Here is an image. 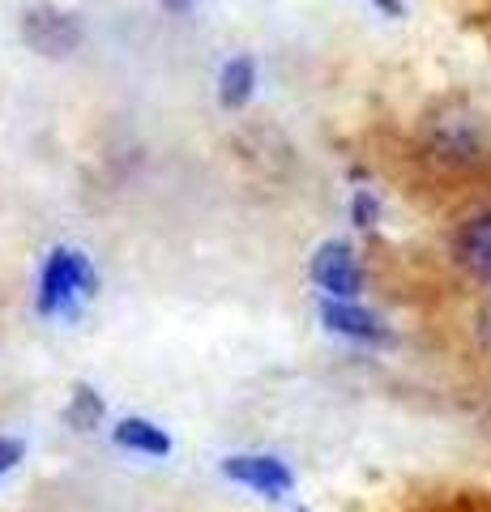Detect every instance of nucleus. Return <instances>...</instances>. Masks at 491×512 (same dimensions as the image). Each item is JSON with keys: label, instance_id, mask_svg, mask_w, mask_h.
<instances>
[{"label": "nucleus", "instance_id": "1", "mask_svg": "<svg viewBox=\"0 0 491 512\" xmlns=\"http://www.w3.org/2000/svg\"><path fill=\"white\" fill-rule=\"evenodd\" d=\"M423 146L436 163L449 167H466L483 154V120L479 111L462 99H445L427 111L423 120Z\"/></svg>", "mask_w": 491, "mask_h": 512}, {"label": "nucleus", "instance_id": "2", "mask_svg": "<svg viewBox=\"0 0 491 512\" xmlns=\"http://www.w3.org/2000/svg\"><path fill=\"white\" fill-rule=\"evenodd\" d=\"M94 278L90 261L77 248H56L43 265V282H39V312L43 316H56V312H69L77 295H94Z\"/></svg>", "mask_w": 491, "mask_h": 512}, {"label": "nucleus", "instance_id": "3", "mask_svg": "<svg viewBox=\"0 0 491 512\" xmlns=\"http://www.w3.org/2000/svg\"><path fill=\"white\" fill-rule=\"evenodd\" d=\"M22 39H26L30 52L56 60V56L77 52V43H82V22L56 5H35V9L22 13Z\"/></svg>", "mask_w": 491, "mask_h": 512}, {"label": "nucleus", "instance_id": "4", "mask_svg": "<svg viewBox=\"0 0 491 512\" xmlns=\"http://www.w3.org/2000/svg\"><path fill=\"white\" fill-rule=\"evenodd\" d=\"M312 282L321 286V291H329L334 299H355L363 291V269H359L355 248L342 244V239L321 244L312 256Z\"/></svg>", "mask_w": 491, "mask_h": 512}, {"label": "nucleus", "instance_id": "5", "mask_svg": "<svg viewBox=\"0 0 491 512\" xmlns=\"http://www.w3.org/2000/svg\"><path fill=\"white\" fill-rule=\"evenodd\" d=\"M223 474L235 478V483L252 487V491H265V495H287L295 487L291 470L282 466L278 457H227Z\"/></svg>", "mask_w": 491, "mask_h": 512}, {"label": "nucleus", "instance_id": "6", "mask_svg": "<svg viewBox=\"0 0 491 512\" xmlns=\"http://www.w3.org/2000/svg\"><path fill=\"white\" fill-rule=\"evenodd\" d=\"M321 320L334 333H346V338H359V342H385L389 338L385 325H380L372 312L355 308V303H342V299H325L321 303Z\"/></svg>", "mask_w": 491, "mask_h": 512}, {"label": "nucleus", "instance_id": "7", "mask_svg": "<svg viewBox=\"0 0 491 512\" xmlns=\"http://www.w3.org/2000/svg\"><path fill=\"white\" fill-rule=\"evenodd\" d=\"M457 261H462V269H470L474 278H487L491 282V214H479L470 218L462 231H457Z\"/></svg>", "mask_w": 491, "mask_h": 512}, {"label": "nucleus", "instance_id": "8", "mask_svg": "<svg viewBox=\"0 0 491 512\" xmlns=\"http://www.w3.org/2000/svg\"><path fill=\"white\" fill-rule=\"evenodd\" d=\"M252 86H257V64L248 56H235L223 64V73H218V103L227 111H240L252 99Z\"/></svg>", "mask_w": 491, "mask_h": 512}, {"label": "nucleus", "instance_id": "9", "mask_svg": "<svg viewBox=\"0 0 491 512\" xmlns=\"http://www.w3.org/2000/svg\"><path fill=\"white\" fill-rule=\"evenodd\" d=\"M116 444L133 448V453H146V457H167L171 453V436L163 427H154L150 419H124L116 427Z\"/></svg>", "mask_w": 491, "mask_h": 512}, {"label": "nucleus", "instance_id": "10", "mask_svg": "<svg viewBox=\"0 0 491 512\" xmlns=\"http://www.w3.org/2000/svg\"><path fill=\"white\" fill-rule=\"evenodd\" d=\"M65 419L77 427V431H90L94 423L103 419V397L90 389V384H77L73 389V402H69V410H65Z\"/></svg>", "mask_w": 491, "mask_h": 512}, {"label": "nucleus", "instance_id": "11", "mask_svg": "<svg viewBox=\"0 0 491 512\" xmlns=\"http://www.w3.org/2000/svg\"><path fill=\"white\" fill-rule=\"evenodd\" d=\"M376 218H380L376 192H372V188H359V192H355V201H351V222L368 231V227H376Z\"/></svg>", "mask_w": 491, "mask_h": 512}, {"label": "nucleus", "instance_id": "12", "mask_svg": "<svg viewBox=\"0 0 491 512\" xmlns=\"http://www.w3.org/2000/svg\"><path fill=\"white\" fill-rule=\"evenodd\" d=\"M22 461V444L18 440H0V474H9Z\"/></svg>", "mask_w": 491, "mask_h": 512}, {"label": "nucleus", "instance_id": "13", "mask_svg": "<svg viewBox=\"0 0 491 512\" xmlns=\"http://www.w3.org/2000/svg\"><path fill=\"white\" fill-rule=\"evenodd\" d=\"M372 5H380L389 18H402V0H372Z\"/></svg>", "mask_w": 491, "mask_h": 512}, {"label": "nucleus", "instance_id": "14", "mask_svg": "<svg viewBox=\"0 0 491 512\" xmlns=\"http://www.w3.org/2000/svg\"><path fill=\"white\" fill-rule=\"evenodd\" d=\"M163 9H171V13H188V9H193V0H163Z\"/></svg>", "mask_w": 491, "mask_h": 512}, {"label": "nucleus", "instance_id": "15", "mask_svg": "<svg viewBox=\"0 0 491 512\" xmlns=\"http://www.w3.org/2000/svg\"><path fill=\"white\" fill-rule=\"evenodd\" d=\"M483 333H487V342H491V312H487V320H483Z\"/></svg>", "mask_w": 491, "mask_h": 512}]
</instances>
